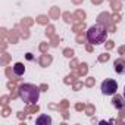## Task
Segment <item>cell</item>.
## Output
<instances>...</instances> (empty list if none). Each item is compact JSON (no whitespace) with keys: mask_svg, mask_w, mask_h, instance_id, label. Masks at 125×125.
Returning <instances> with one entry per match:
<instances>
[{"mask_svg":"<svg viewBox=\"0 0 125 125\" xmlns=\"http://www.w3.org/2000/svg\"><path fill=\"white\" fill-rule=\"evenodd\" d=\"M83 2V0H72V3H75V5H80Z\"/></svg>","mask_w":125,"mask_h":125,"instance_id":"38","label":"cell"},{"mask_svg":"<svg viewBox=\"0 0 125 125\" xmlns=\"http://www.w3.org/2000/svg\"><path fill=\"white\" fill-rule=\"evenodd\" d=\"M50 63H52V56L47 54V53H44V54L40 57V65H41V66H49Z\"/></svg>","mask_w":125,"mask_h":125,"instance_id":"9","label":"cell"},{"mask_svg":"<svg viewBox=\"0 0 125 125\" xmlns=\"http://www.w3.org/2000/svg\"><path fill=\"white\" fill-rule=\"evenodd\" d=\"M40 90H41V91H47V85H46V84H41V85H40Z\"/></svg>","mask_w":125,"mask_h":125,"instance_id":"34","label":"cell"},{"mask_svg":"<svg viewBox=\"0 0 125 125\" xmlns=\"http://www.w3.org/2000/svg\"><path fill=\"white\" fill-rule=\"evenodd\" d=\"M94 113V106L93 104H88L87 106V115H93Z\"/></svg>","mask_w":125,"mask_h":125,"instance_id":"19","label":"cell"},{"mask_svg":"<svg viewBox=\"0 0 125 125\" xmlns=\"http://www.w3.org/2000/svg\"><path fill=\"white\" fill-rule=\"evenodd\" d=\"M74 18L84 19V18H85V12H83V10H77V12H75V15H74Z\"/></svg>","mask_w":125,"mask_h":125,"instance_id":"14","label":"cell"},{"mask_svg":"<svg viewBox=\"0 0 125 125\" xmlns=\"http://www.w3.org/2000/svg\"><path fill=\"white\" fill-rule=\"evenodd\" d=\"M112 104L116 107V109H124L125 107V102H124V97L119 96V94H113V99H112Z\"/></svg>","mask_w":125,"mask_h":125,"instance_id":"5","label":"cell"},{"mask_svg":"<svg viewBox=\"0 0 125 125\" xmlns=\"http://www.w3.org/2000/svg\"><path fill=\"white\" fill-rule=\"evenodd\" d=\"M37 22H38V24H47V22H49V19H47V16H38Z\"/></svg>","mask_w":125,"mask_h":125,"instance_id":"17","label":"cell"},{"mask_svg":"<svg viewBox=\"0 0 125 125\" xmlns=\"http://www.w3.org/2000/svg\"><path fill=\"white\" fill-rule=\"evenodd\" d=\"M75 109H77V110H83V109H84V104H81V103H78V104L75 106Z\"/></svg>","mask_w":125,"mask_h":125,"instance_id":"30","label":"cell"},{"mask_svg":"<svg viewBox=\"0 0 125 125\" xmlns=\"http://www.w3.org/2000/svg\"><path fill=\"white\" fill-rule=\"evenodd\" d=\"M119 21H121V16L119 15H115L113 16V22H119Z\"/></svg>","mask_w":125,"mask_h":125,"instance_id":"32","label":"cell"},{"mask_svg":"<svg viewBox=\"0 0 125 125\" xmlns=\"http://www.w3.org/2000/svg\"><path fill=\"white\" fill-rule=\"evenodd\" d=\"M124 97H125V87H124Z\"/></svg>","mask_w":125,"mask_h":125,"instance_id":"40","label":"cell"},{"mask_svg":"<svg viewBox=\"0 0 125 125\" xmlns=\"http://www.w3.org/2000/svg\"><path fill=\"white\" fill-rule=\"evenodd\" d=\"M77 41H78V43H81V41H84V37H81V35H78V37H77Z\"/></svg>","mask_w":125,"mask_h":125,"instance_id":"35","label":"cell"},{"mask_svg":"<svg viewBox=\"0 0 125 125\" xmlns=\"http://www.w3.org/2000/svg\"><path fill=\"white\" fill-rule=\"evenodd\" d=\"M97 24L106 27L107 32H113V31H115V27H113V24H112V16H110V13H107V12H102V13L97 16Z\"/></svg>","mask_w":125,"mask_h":125,"instance_id":"3","label":"cell"},{"mask_svg":"<svg viewBox=\"0 0 125 125\" xmlns=\"http://www.w3.org/2000/svg\"><path fill=\"white\" fill-rule=\"evenodd\" d=\"M118 52H119V54H124V56H125V46L119 47V50H118Z\"/></svg>","mask_w":125,"mask_h":125,"instance_id":"29","label":"cell"},{"mask_svg":"<svg viewBox=\"0 0 125 125\" xmlns=\"http://www.w3.org/2000/svg\"><path fill=\"white\" fill-rule=\"evenodd\" d=\"M8 60H9V56H8V54H3V65L8 63Z\"/></svg>","mask_w":125,"mask_h":125,"instance_id":"31","label":"cell"},{"mask_svg":"<svg viewBox=\"0 0 125 125\" xmlns=\"http://www.w3.org/2000/svg\"><path fill=\"white\" fill-rule=\"evenodd\" d=\"M24 24H25V25H31V24H32V21H31L30 18H27V19L24 21Z\"/></svg>","mask_w":125,"mask_h":125,"instance_id":"33","label":"cell"},{"mask_svg":"<svg viewBox=\"0 0 125 125\" xmlns=\"http://www.w3.org/2000/svg\"><path fill=\"white\" fill-rule=\"evenodd\" d=\"M83 87V84L80 83V81H77V83H74V90H80Z\"/></svg>","mask_w":125,"mask_h":125,"instance_id":"21","label":"cell"},{"mask_svg":"<svg viewBox=\"0 0 125 125\" xmlns=\"http://www.w3.org/2000/svg\"><path fill=\"white\" fill-rule=\"evenodd\" d=\"M118 90V83L115 80H104L102 83V93L104 96H113Z\"/></svg>","mask_w":125,"mask_h":125,"instance_id":"4","label":"cell"},{"mask_svg":"<svg viewBox=\"0 0 125 125\" xmlns=\"http://www.w3.org/2000/svg\"><path fill=\"white\" fill-rule=\"evenodd\" d=\"M59 15H60V10H59V8H52V9H50V13H49V16H50L52 19H57V18H59Z\"/></svg>","mask_w":125,"mask_h":125,"instance_id":"10","label":"cell"},{"mask_svg":"<svg viewBox=\"0 0 125 125\" xmlns=\"http://www.w3.org/2000/svg\"><path fill=\"white\" fill-rule=\"evenodd\" d=\"M27 110H28V112H37V110H38V106H37V104H35V106H31V107H28Z\"/></svg>","mask_w":125,"mask_h":125,"instance_id":"23","label":"cell"},{"mask_svg":"<svg viewBox=\"0 0 125 125\" xmlns=\"http://www.w3.org/2000/svg\"><path fill=\"white\" fill-rule=\"evenodd\" d=\"M110 6H112V9H113L115 12L121 10V8H122V5H121L119 0H112V2H110Z\"/></svg>","mask_w":125,"mask_h":125,"instance_id":"11","label":"cell"},{"mask_svg":"<svg viewBox=\"0 0 125 125\" xmlns=\"http://www.w3.org/2000/svg\"><path fill=\"white\" fill-rule=\"evenodd\" d=\"M63 54H65L66 57H74V50H72V49H65V50H63Z\"/></svg>","mask_w":125,"mask_h":125,"instance_id":"15","label":"cell"},{"mask_svg":"<svg viewBox=\"0 0 125 125\" xmlns=\"http://www.w3.org/2000/svg\"><path fill=\"white\" fill-rule=\"evenodd\" d=\"M57 43H59V38L57 37H53L52 38V46H57Z\"/></svg>","mask_w":125,"mask_h":125,"instance_id":"27","label":"cell"},{"mask_svg":"<svg viewBox=\"0 0 125 125\" xmlns=\"http://www.w3.org/2000/svg\"><path fill=\"white\" fill-rule=\"evenodd\" d=\"M59 107H60V109H66V107H68V102H66V100H63V102L60 103V106H59Z\"/></svg>","mask_w":125,"mask_h":125,"instance_id":"24","label":"cell"},{"mask_svg":"<svg viewBox=\"0 0 125 125\" xmlns=\"http://www.w3.org/2000/svg\"><path fill=\"white\" fill-rule=\"evenodd\" d=\"M84 28H85V24H84V22H80V24L74 25V28H72V30H74V31H77V32H80V31H83Z\"/></svg>","mask_w":125,"mask_h":125,"instance_id":"12","label":"cell"},{"mask_svg":"<svg viewBox=\"0 0 125 125\" xmlns=\"http://www.w3.org/2000/svg\"><path fill=\"white\" fill-rule=\"evenodd\" d=\"M47 49H49V44H46V43H44V44H41V46H40V50H41V52H46V50H47Z\"/></svg>","mask_w":125,"mask_h":125,"instance_id":"28","label":"cell"},{"mask_svg":"<svg viewBox=\"0 0 125 125\" xmlns=\"http://www.w3.org/2000/svg\"><path fill=\"white\" fill-rule=\"evenodd\" d=\"M63 18H65V21H66V22H71V21H72V19H71L72 16H71L69 13H65V15H63Z\"/></svg>","mask_w":125,"mask_h":125,"instance_id":"25","label":"cell"},{"mask_svg":"<svg viewBox=\"0 0 125 125\" xmlns=\"http://www.w3.org/2000/svg\"><path fill=\"white\" fill-rule=\"evenodd\" d=\"M106 49H107V50L113 49V41H106Z\"/></svg>","mask_w":125,"mask_h":125,"instance_id":"22","label":"cell"},{"mask_svg":"<svg viewBox=\"0 0 125 125\" xmlns=\"http://www.w3.org/2000/svg\"><path fill=\"white\" fill-rule=\"evenodd\" d=\"M91 3H94V5H99V3H102V0H91Z\"/></svg>","mask_w":125,"mask_h":125,"instance_id":"36","label":"cell"},{"mask_svg":"<svg viewBox=\"0 0 125 125\" xmlns=\"http://www.w3.org/2000/svg\"><path fill=\"white\" fill-rule=\"evenodd\" d=\"M87 71H88V68H87V65H85V63L80 65V69H78V74H80V75H84V74H87Z\"/></svg>","mask_w":125,"mask_h":125,"instance_id":"13","label":"cell"},{"mask_svg":"<svg viewBox=\"0 0 125 125\" xmlns=\"http://www.w3.org/2000/svg\"><path fill=\"white\" fill-rule=\"evenodd\" d=\"M40 91V87H35L34 84H21L18 87V94L27 104H35Z\"/></svg>","mask_w":125,"mask_h":125,"instance_id":"1","label":"cell"},{"mask_svg":"<svg viewBox=\"0 0 125 125\" xmlns=\"http://www.w3.org/2000/svg\"><path fill=\"white\" fill-rule=\"evenodd\" d=\"M53 31H54V28L53 27H49V32H46L49 37H53Z\"/></svg>","mask_w":125,"mask_h":125,"instance_id":"26","label":"cell"},{"mask_svg":"<svg viewBox=\"0 0 125 125\" xmlns=\"http://www.w3.org/2000/svg\"><path fill=\"white\" fill-rule=\"evenodd\" d=\"M85 49H87V52H91V50H93V47H91V43H90V44H88Z\"/></svg>","mask_w":125,"mask_h":125,"instance_id":"37","label":"cell"},{"mask_svg":"<svg viewBox=\"0 0 125 125\" xmlns=\"http://www.w3.org/2000/svg\"><path fill=\"white\" fill-rule=\"evenodd\" d=\"M77 63H78V62H77V60H74V62H72V68H77Z\"/></svg>","mask_w":125,"mask_h":125,"instance_id":"39","label":"cell"},{"mask_svg":"<svg viewBox=\"0 0 125 125\" xmlns=\"http://www.w3.org/2000/svg\"><path fill=\"white\" fill-rule=\"evenodd\" d=\"M106 35H107L106 27H103L100 24H96V25L90 27L88 31H87V40L91 44H102V43H104L106 41Z\"/></svg>","mask_w":125,"mask_h":125,"instance_id":"2","label":"cell"},{"mask_svg":"<svg viewBox=\"0 0 125 125\" xmlns=\"http://www.w3.org/2000/svg\"><path fill=\"white\" fill-rule=\"evenodd\" d=\"M35 124H37V125H50V124H52V118H50L49 115H41V116L37 118Z\"/></svg>","mask_w":125,"mask_h":125,"instance_id":"8","label":"cell"},{"mask_svg":"<svg viewBox=\"0 0 125 125\" xmlns=\"http://www.w3.org/2000/svg\"><path fill=\"white\" fill-rule=\"evenodd\" d=\"M85 85H87V87H93V85H94V78H88V80L85 81Z\"/></svg>","mask_w":125,"mask_h":125,"instance_id":"20","label":"cell"},{"mask_svg":"<svg viewBox=\"0 0 125 125\" xmlns=\"http://www.w3.org/2000/svg\"><path fill=\"white\" fill-rule=\"evenodd\" d=\"M12 71H13L15 75L21 77V75H24V72H25V66H24V63H21V62H16V63L13 65V68H12Z\"/></svg>","mask_w":125,"mask_h":125,"instance_id":"7","label":"cell"},{"mask_svg":"<svg viewBox=\"0 0 125 125\" xmlns=\"http://www.w3.org/2000/svg\"><path fill=\"white\" fill-rule=\"evenodd\" d=\"M75 77H77V74H72V75H69V77H66V80H65V83H66V84H69V83H75Z\"/></svg>","mask_w":125,"mask_h":125,"instance_id":"16","label":"cell"},{"mask_svg":"<svg viewBox=\"0 0 125 125\" xmlns=\"http://www.w3.org/2000/svg\"><path fill=\"white\" fill-rule=\"evenodd\" d=\"M113 66L118 74H125V60L124 59H116L113 62Z\"/></svg>","mask_w":125,"mask_h":125,"instance_id":"6","label":"cell"},{"mask_svg":"<svg viewBox=\"0 0 125 125\" xmlns=\"http://www.w3.org/2000/svg\"><path fill=\"white\" fill-rule=\"evenodd\" d=\"M109 57H110V56H109L107 53H104V54H102V56L99 57V62H107V60H109Z\"/></svg>","mask_w":125,"mask_h":125,"instance_id":"18","label":"cell"}]
</instances>
